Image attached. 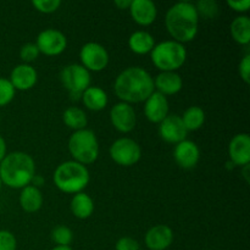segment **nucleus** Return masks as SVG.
Wrapping results in <instances>:
<instances>
[{"mask_svg":"<svg viewBox=\"0 0 250 250\" xmlns=\"http://www.w3.org/2000/svg\"><path fill=\"white\" fill-rule=\"evenodd\" d=\"M114 92L122 103H143L155 92L154 78L146 68L131 66L117 75L114 82Z\"/></svg>","mask_w":250,"mask_h":250,"instance_id":"f257e3e1","label":"nucleus"},{"mask_svg":"<svg viewBox=\"0 0 250 250\" xmlns=\"http://www.w3.org/2000/svg\"><path fill=\"white\" fill-rule=\"evenodd\" d=\"M199 15L189 1L176 2L166 12L165 26L172 41L181 44L192 42L199 31Z\"/></svg>","mask_w":250,"mask_h":250,"instance_id":"f03ea898","label":"nucleus"},{"mask_svg":"<svg viewBox=\"0 0 250 250\" xmlns=\"http://www.w3.org/2000/svg\"><path fill=\"white\" fill-rule=\"evenodd\" d=\"M36 176V163L29 154L12 151L0 163V180L12 189H22L32 183Z\"/></svg>","mask_w":250,"mask_h":250,"instance_id":"7ed1b4c3","label":"nucleus"},{"mask_svg":"<svg viewBox=\"0 0 250 250\" xmlns=\"http://www.w3.org/2000/svg\"><path fill=\"white\" fill-rule=\"evenodd\" d=\"M54 185L59 190L66 194H77L83 192L90 181L87 166L70 160L60 164L53 175Z\"/></svg>","mask_w":250,"mask_h":250,"instance_id":"20e7f679","label":"nucleus"},{"mask_svg":"<svg viewBox=\"0 0 250 250\" xmlns=\"http://www.w3.org/2000/svg\"><path fill=\"white\" fill-rule=\"evenodd\" d=\"M151 62L161 72H176L187 60L185 44L175 41H164L155 44L150 51Z\"/></svg>","mask_w":250,"mask_h":250,"instance_id":"39448f33","label":"nucleus"},{"mask_svg":"<svg viewBox=\"0 0 250 250\" xmlns=\"http://www.w3.org/2000/svg\"><path fill=\"white\" fill-rule=\"evenodd\" d=\"M67 146L73 161L84 166L93 164L99 156V142L92 129L75 131L68 138Z\"/></svg>","mask_w":250,"mask_h":250,"instance_id":"423d86ee","label":"nucleus"},{"mask_svg":"<svg viewBox=\"0 0 250 250\" xmlns=\"http://www.w3.org/2000/svg\"><path fill=\"white\" fill-rule=\"evenodd\" d=\"M60 82L73 100H78L83 92L90 87L92 76L81 63H70L60 72Z\"/></svg>","mask_w":250,"mask_h":250,"instance_id":"0eeeda50","label":"nucleus"},{"mask_svg":"<svg viewBox=\"0 0 250 250\" xmlns=\"http://www.w3.org/2000/svg\"><path fill=\"white\" fill-rule=\"evenodd\" d=\"M109 154L112 161L116 163L117 165L128 167V166H133L139 163L142 158V148L132 138L124 137V138L116 139L111 144Z\"/></svg>","mask_w":250,"mask_h":250,"instance_id":"6e6552de","label":"nucleus"},{"mask_svg":"<svg viewBox=\"0 0 250 250\" xmlns=\"http://www.w3.org/2000/svg\"><path fill=\"white\" fill-rule=\"evenodd\" d=\"M81 65L89 72H100L109 65L110 56L104 45L88 42L80 50Z\"/></svg>","mask_w":250,"mask_h":250,"instance_id":"1a4fd4ad","label":"nucleus"},{"mask_svg":"<svg viewBox=\"0 0 250 250\" xmlns=\"http://www.w3.org/2000/svg\"><path fill=\"white\" fill-rule=\"evenodd\" d=\"M36 45L41 54L46 56H58L67 48V38L59 29L48 28L38 34Z\"/></svg>","mask_w":250,"mask_h":250,"instance_id":"9d476101","label":"nucleus"},{"mask_svg":"<svg viewBox=\"0 0 250 250\" xmlns=\"http://www.w3.org/2000/svg\"><path fill=\"white\" fill-rule=\"evenodd\" d=\"M110 121L114 128L121 133H129L137 124V115L133 106L127 103H117L110 110Z\"/></svg>","mask_w":250,"mask_h":250,"instance_id":"9b49d317","label":"nucleus"},{"mask_svg":"<svg viewBox=\"0 0 250 250\" xmlns=\"http://www.w3.org/2000/svg\"><path fill=\"white\" fill-rule=\"evenodd\" d=\"M159 136L163 141L170 144H178L180 142L187 139L188 131L183 125L182 119L178 115H168L166 119L159 124Z\"/></svg>","mask_w":250,"mask_h":250,"instance_id":"f8f14e48","label":"nucleus"},{"mask_svg":"<svg viewBox=\"0 0 250 250\" xmlns=\"http://www.w3.org/2000/svg\"><path fill=\"white\" fill-rule=\"evenodd\" d=\"M173 159L176 164L183 170H192L200 160V149L197 143L185 139L176 144L173 149Z\"/></svg>","mask_w":250,"mask_h":250,"instance_id":"ddd939ff","label":"nucleus"},{"mask_svg":"<svg viewBox=\"0 0 250 250\" xmlns=\"http://www.w3.org/2000/svg\"><path fill=\"white\" fill-rule=\"evenodd\" d=\"M168 111H170V104H168L167 98L160 93L154 92L144 102V115L151 124H160L164 119L170 115Z\"/></svg>","mask_w":250,"mask_h":250,"instance_id":"4468645a","label":"nucleus"},{"mask_svg":"<svg viewBox=\"0 0 250 250\" xmlns=\"http://www.w3.org/2000/svg\"><path fill=\"white\" fill-rule=\"evenodd\" d=\"M144 242L148 250H166L173 243V231L167 225H155L146 231Z\"/></svg>","mask_w":250,"mask_h":250,"instance_id":"2eb2a0df","label":"nucleus"},{"mask_svg":"<svg viewBox=\"0 0 250 250\" xmlns=\"http://www.w3.org/2000/svg\"><path fill=\"white\" fill-rule=\"evenodd\" d=\"M229 156L234 166L249 165L250 163V137L248 133H238L229 144Z\"/></svg>","mask_w":250,"mask_h":250,"instance_id":"dca6fc26","label":"nucleus"},{"mask_svg":"<svg viewBox=\"0 0 250 250\" xmlns=\"http://www.w3.org/2000/svg\"><path fill=\"white\" fill-rule=\"evenodd\" d=\"M9 81L15 90H29L36 85L38 81V73L36 68L28 63H20L12 68Z\"/></svg>","mask_w":250,"mask_h":250,"instance_id":"f3484780","label":"nucleus"},{"mask_svg":"<svg viewBox=\"0 0 250 250\" xmlns=\"http://www.w3.org/2000/svg\"><path fill=\"white\" fill-rule=\"evenodd\" d=\"M129 14L132 20L139 26H150L158 16L156 5L150 0H132L129 6Z\"/></svg>","mask_w":250,"mask_h":250,"instance_id":"a211bd4d","label":"nucleus"},{"mask_svg":"<svg viewBox=\"0 0 250 250\" xmlns=\"http://www.w3.org/2000/svg\"><path fill=\"white\" fill-rule=\"evenodd\" d=\"M183 81L177 72H160L154 78V88L160 94L168 97L182 90Z\"/></svg>","mask_w":250,"mask_h":250,"instance_id":"6ab92c4d","label":"nucleus"},{"mask_svg":"<svg viewBox=\"0 0 250 250\" xmlns=\"http://www.w3.org/2000/svg\"><path fill=\"white\" fill-rule=\"evenodd\" d=\"M81 99H82L84 106L90 111H102L109 103L106 92L97 85H90L89 88H87L83 92Z\"/></svg>","mask_w":250,"mask_h":250,"instance_id":"aec40b11","label":"nucleus"},{"mask_svg":"<svg viewBox=\"0 0 250 250\" xmlns=\"http://www.w3.org/2000/svg\"><path fill=\"white\" fill-rule=\"evenodd\" d=\"M20 205H21L22 210L28 214L41 210L42 205H43V194H42L41 189L32 185L22 188L21 194H20Z\"/></svg>","mask_w":250,"mask_h":250,"instance_id":"412c9836","label":"nucleus"},{"mask_svg":"<svg viewBox=\"0 0 250 250\" xmlns=\"http://www.w3.org/2000/svg\"><path fill=\"white\" fill-rule=\"evenodd\" d=\"M70 209L73 216L80 220H85L94 212V200L87 193H77L71 199Z\"/></svg>","mask_w":250,"mask_h":250,"instance_id":"4be33fe9","label":"nucleus"},{"mask_svg":"<svg viewBox=\"0 0 250 250\" xmlns=\"http://www.w3.org/2000/svg\"><path fill=\"white\" fill-rule=\"evenodd\" d=\"M154 46H155V39L146 31L133 32L128 38V48L137 55L149 54Z\"/></svg>","mask_w":250,"mask_h":250,"instance_id":"5701e85b","label":"nucleus"},{"mask_svg":"<svg viewBox=\"0 0 250 250\" xmlns=\"http://www.w3.org/2000/svg\"><path fill=\"white\" fill-rule=\"evenodd\" d=\"M231 36L234 42L241 45H249L250 43V19L247 15H241L237 16L232 21L231 27Z\"/></svg>","mask_w":250,"mask_h":250,"instance_id":"b1692460","label":"nucleus"},{"mask_svg":"<svg viewBox=\"0 0 250 250\" xmlns=\"http://www.w3.org/2000/svg\"><path fill=\"white\" fill-rule=\"evenodd\" d=\"M62 121L68 128L75 131L84 129L88 125V117L84 110L77 106H70L63 111Z\"/></svg>","mask_w":250,"mask_h":250,"instance_id":"393cba45","label":"nucleus"},{"mask_svg":"<svg viewBox=\"0 0 250 250\" xmlns=\"http://www.w3.org/2000/svg\"><path fill=\"white\" fill-rule=\"evenodd\" d=\"M183 125L188 132L198 131L205 122V112L200 106H190L181 116Z\"/></svg>","mask_w":250,"mask_h":250,"instance_id":"a878e982","label":"nucleus"},{"mask_svg":"<svg viewBox=\"0 0 250 250\" xmlns=\"http://www.w3.org/2000/svg\"><path fill=\"white\" fill-rule=\"evenodd\" d=\"M51 239L59 247H70L73 241V232L67 226H58L51 231Z\"/></svg>","mask_w":250,"mask_h":250,"instance_id":"bb28decb","label":"nucleus"},{"mask_svg":"<svg viewBox=\"0 0 250 250\" xmlns=\"http://www.w3.org/2000/svg\"><path fill=\"white\" fill-rule=\"evenodd\" d=\"M195 5L199 17H205V19H214L219 14V5L215 0H200Z\"/></svg>","mask_w":250,"mask_h":250,"instance_id":"cd10ccee","label":"nucleus"},{"mask_svg":"<svg viewBox=\"0 0 250 250\" xmlns=\"http://www.w3.org/2000/svg\"><path fill=\"white\" fill-rule=\"evenodd\" d=\"M16 90L7 78L0 77V107L6 106L14 100Z\"/></svg>","mask_w":250,"mask_h":250,"instance_id":"c85d7f7f","label":"nucleus"},{"mask_svg":"<svg viewBox=\"0 0 250 250\" xmlns=\"http://www.w3.org/2000/svg\"><path fill=\"white\" fill-rule=\"evenodd\" d=\"M32 6L42 14H53L61 6L60 0H33Z\"/></svg>","mask_w":250,"mask_h":250,"instance_id":"c756f323","label":"nucleus"},{"mask_svg":"<svg viewBox=\"0 0 250 250\" xmlns=\"http://www.w3.org/2000/svg\"><path fill=\"white\" fill-rule=\"evenodd\" d=\"M39 54L41 53H39L36 43H26L20 49V58L23 61V63H28V65L29 62H33L38 59Z\"/></svg>","mask_w":250,"mask_h":250,"instance_id":"7c9ffc66","label":"nucleus"},{"mask_svg":"<svg viewBox=\"0 0 250 250\" xmlns=\"http://www.w3.org/2000/svg\"><path fill=\"white\" fill-rule=\"evenodd\" d=\"M17 241L14 233L6 229H0V250H16Z\"/></svg>","mask_w":250,"mask_h":250,"instance_id":"2f4dec72","label":"nucleus"},{"mask_svg":"<svg viewBox=\"0 0 250 250\" xmlns=\"http://www.w3.org/2000/svg\"><path fill=\"white\" fill-rule=\"evenodd\" d=\"M115 250H141L137 239L132 237H121L115 244Z\"/></svg>","mask_w":250,"mask_h":250,"instance_id":"473e14b6","label":"nucleus"},{"mask_svg":"<svg viewBox=\"0 0 250 250\" xmlns=\"http://www.w3.org/2000/svg\"><path fill=\"white\" fill-rule=\"evenodd\" d=\"M238 72L241 78L243 80V82L246 84H249L250 80H249V76H250V54L247 53L246 55L242 58L241 62H239L238 66Z\"/></svg>","mask_w":250,"mask_h":250,"instance_id":"72a5a7b5","label":"nucleus"},{"mask_svg":"<svg viewBox=\"0 0 250 250\" xmlns=\"http://www.w3.org/2000/svg\"><path fill=\"white\" fill-rule=\"evenodd\" d=\"M227 6L231 7L233 11L244 14L249 10L250 0H227Z\"/></svg>","mask_w":250,"mask_h":250,"instance_id":"f704fd0d","label":"nucleus"},{"mask_svg":"<svg viewBox=\"0 0 250 250\" xmlns=\"http://www.w3.org/2000/svg\"><path fill=\"white\" fill-rule=\"evenodd\" d=\"M132 4V0H115V5L120 10H128Z\"/></svg>","mask_w":250,"mask_h":250,"instance_id":"c9c22d12","label":"nucleus"},{"mask_svg":"<svg viewBox=\"0 0 250 250\" xmlns=\"http://www.w3.org/2000/svg\"><path fill=\"white\" fill-rule=\"evenodd\" d=\"M6 142H5L4 137L0 134V163L2 161V159L6 156Z\"/></svg>","mask_w":250,"mask_h":250,"instance_id":"e433bc0d","label":"nucleus"},{"mask_svg":"<svg viewBox=\"0 0 250 250\" xmlns=\"http://www.w3.org/2000/svg\"><path fill=\"white\" fill-rule=\"evenodd\" d=\"M249 165H246V166H243V176H244V178H246V181L247 182L249 183Z\"/></svg>","mask_w":250,"mask_h":250,"instance_id":"4c0bfd02","label":"nucleus"},{"mask_svg":"<svg viewBox=\"0 0 250 250\" xmlns=\"http://www.w3.org/2000/svg\"><path fill=\"white\" fill-rule=\"evenodd\" d=\"M51 250H73L71 247H59V246H55Z\"/></svg>","mask_w":250,"mask_h":250,"instance_id":"58836bf2","label":"nucleus"},{"mask_svg":"<svg viewBox=\"0 0 250 250\" xmlns=\"http://www.w3.org/2000/svg\"><path fill=\"white\" fill-rule=\"evenodd\" d=\"M1 186H2V183H1V180H0V189H1Z\"/></svg>","mask_w":250,"mask_h":250,"instance_id":"ea45409f","label":"nucleus"},{"mask_svg":"<svg viewBox=\"0 0 250 250\" xmlns=\"http://www.w3.org/2000/svg\"><path fill=\"white\" fill-rule=\"evenodd\" d=\"M0 212H1V203H0Z\"/></svg>","mask_w":250,"mask_h":250,"instance_id":"a19ab883","label":"nucleus"},{"mask_svg":"<svg viewBox=\"0 0 250 250\" xmlns=\"http://www.w3.org/2000/svg\"><path fill=\"white\" fill-rule=\"evenodd\" d=\"M0 122H1V117H0Z\"/></svg>","mask_w":250,"mask_h":250,"instance_id":"79ce46f5","label":"nucleus"},{"mask_svg":"<svg viewBox=\"0 0 250 250\" xmlns=\"http://www.w3.org/2000/svg\"><path fill=\"white\" fill-rule=\"evenodd\" d=\"M146 250H148V249H146Z\"/></svg>","mask_w":250,"mask_h":250,"instance_id":"37998d69","label":"nucleus"}]
</instances>
